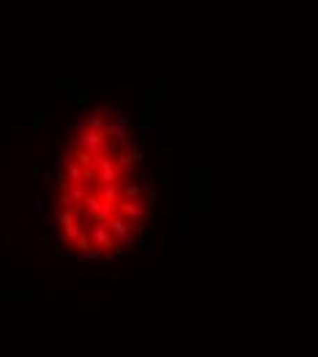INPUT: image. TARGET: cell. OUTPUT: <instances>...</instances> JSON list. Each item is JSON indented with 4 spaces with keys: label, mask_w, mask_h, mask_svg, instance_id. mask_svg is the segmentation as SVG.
Masks as SVG:
<instances>
[{
    "label": "cell",
    "mask_w": 318,
    "mask_h": 357,
    "mask_svg": "<svg viewBox=\"0 0 318 357\" xmlns=\"http://www.w3.org/2000/svg\"><path fill=\"white\" fill-rule=\"evenodd\" d=\"M137 157L127 124L107 110L74 130L55 178V209L58 228L77 250L113 253L140 228L148 201Z\"/></svg>",
    "instance_id": "6da1fadb"
}]
</instances>
